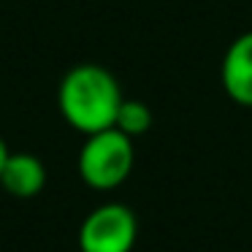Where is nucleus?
<instances>
[{
	"label": "nucleus",
	"mask_w": 252,
	"mask_h": 252,
	"mask_svg": "<svg viewBox=\"0 0 252 252\" xmlns=\"http://www.w3.org/2000/svg\"><path fill=\"white\" fill-rule=\"evenodd\" d=\"M120 103V82L109 68L95 65V63L71 68L57 90V106H60L63 120L84 136L114 127Z\"/></svg>",
	"instance_id": "obj_1"
},
{
	"label": "nucleus",
	"mask_w": 252,
	"mask_h": 252,
	"mask_svg": "<svg viewBox=\"0 0 252 252\" xmlns=\"http://www.w3.org/2000/svg\"><path fill=\"white\" fill-rule=\"evenodd\" d=\"M136 163L133 138L117 127L90 133L79 149V176L93 190H114L130 176Z\"/></svg>",
	"instance_id": "obj_2"
},
{
	"label": "nucleus",
	"mask_w": 252,
	"mask_h": 252,
	"mask_svg": "<svg viewBox=\"0 0 252 252\" xmlns=\"http://www.w3.org/2000/svg\"><path fill=\"white\" fill-rule=\"evenodd\" d=\"M82 252H130L138 239V220L125 203H100L79 225Z\"/></svg>",
	"instance_id": "obj_3"
},
{
	"label": "nucleus",
	"mask_w": 252,
	"mask_h": 252,
	"mask_svg": "<svg viewBox=\"0 0 252 252\" xmlns=\"http://www.w3.org/2000/svg\"><path fill=\"white\" fill-rule=\"evenodd\" d=\"M222 90L233 103L252 109V30L233 38L220 65Z\"/></svg>",
	"instance_id": "obj_4"
},
{
	"label": "nucleus",
	"mask_w": 252,
	"mask_h": 252,
	"mask_svg": "<svg viewBox=\"0 0 252 252\" xmlns=\"http://www.w3.org/2000/svg\"><path fill=\"white\" fill-rule=\"evenodd\" d=\"M46 185V165L30 152H11L0 174V187L14 198H35Z\"/></svg>",
	"instance_id": "obj_5"
},
{
	"label": "nucleus",
	"mask_w": 252,
	"mask_h": 252,
	"mask_svg": "<svg viewBox=\"0 0 252 252\" xmlns=\"http://www.w3.org/2000/svg\"><path fill=\"white\" fill-rule=\"evenodd\" d=\"M114 127L122 130L125 136H130V138L144 136V133L152 127V109H149L144 100L122 98L120 111H117V120H114Z\"/></svg>",
	"instance_id": "obj_6"
},
{
	"label": "nucleus",
	"mask_w": 252,
	"mask_h": 252,
	"mask_svg": "<svg viewBox=\"0 0 252 252\" xmlns=\"http://www.w3.org/2000/svg\"><path fill=\"white\" fill-rule=\"evenodd\" d=\"M8 155H11V149H8V147H6V141L0 138V174H3V165H6Z\"/></svg>",
	"instance_id": "obj_7"
}]
</instances>
